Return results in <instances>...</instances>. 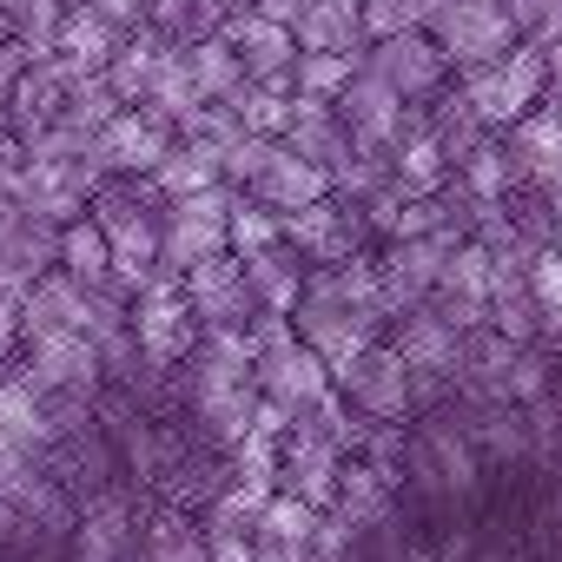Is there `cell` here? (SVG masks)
I'll return each instance as SVG.
<instances>
[{"instance_id":"8","label":"cell","mask_w":562,"mask_h":562,"mask_svg":"<svg viewBox=\"0 0 562 562\" xmlns=\"http://www.w3.org/2000/svg\"><path fill=\"white\" fill-rule=\"evenodd\" d=\"M364 67L384 80V87H397L404 93V106H430L443 87H450V60H443V47L430 41V27H411V34H391V41H371L364 47Z\"/></svg>"},{"instance_id":"20","label":"cell","mask_w":562,"mask_h":562,"mask_svg":"<svg viewBox=\"0 0 562 562\" xmlns=\"http://www.w3.org/2000/svg\"><path fill=\"white\" fill-rule=\"evenodd\" d=\"M285 146H292L299 159H312V166L338 172V166L351 159V126L338 120V106H331V100H305V93H299L292 126H285Z\"/></svg>"},{"instance_id":"43","label":"cell","mask_w":562,"mask_h":562,"mask_svg":"<svg viewBox=\"0 0 562 562\" xmlns=\"http://www.w3.org/2000/svg\"><path fill=\"white\" fill-rule=\"evenodd\" d=\"M542 113H549V120L562 126V80H549V93H542Z\"/></svg>"},{"instance_id":"2","label":"cell","mask_w":562,"mask_h":562,"mask_svg":"<svg viewBox=\"0 0 562 562\" xmlns=\"http://www.w3.org/2000/svg\"><path fill=\"white\" fill-rule=\"evenodd\" d=\"M199 312H192V299H186V271H172V265H159L146 285H139V299H133V338H139V351H146V364L153 371H179L186 358H192V345H199Z\"/></svg>"},{"instance_id":"46","label":"cell","mask_w":562,"mask_h":562,"mask_svg":"<svg viewBox=\"0 0 562 562\" xmlns=\"http://www.w3.org/2000/svg\"><path fill=\"white\" fill-rule=\"evenodd\" d=\"M443 8H457V0H430V21H437V14H443Z\"/></svg>"},{"instance_id":"25","label":"cell","mask_w":562,"mask_h":562,"mask_svg":"<svg viewBox=\"0 0 562 562\" xmlns=\"http://www.w3.org/2000/svg\"><path fill=\"white\" fill-rule=\"evenodd\" d=\"M166 34L159 27H139V34H126L120 41V54L106 60V87L120 93V106H139L146 100V87H153V74H159V60H166Z\"/></svg>"},{"instance_id":"27","label":"cell","mask_w":562,"mask_h":562,"mask_svg":"<svg viewBox=\"0 0 562 562\" xmlns=\"http://www.w3.org/2000/svg\"><path fill=\"white\" fill-rule=\"evenodd\" d=\"M0 430H8L14 443H27L34 457L54 450V417H47V397L27 384V378H0Z\"/></svg>"},{"instance_id":"15","label":"cell","mask_w":562,"mask_h":562,"mask_svg":"<svg viewBox=\"0 0 562 562\" xmlns=\"http://www.w3.org/2000/svg\"><path fill=\"white\" fill-rule=\"evenodd\" d=\"M218 34H225L232 54L245 60V80H285V87H292V67H299V34H292V27H278V21H265V14H251V8H232Z\"/></svg>"},{"instance_id":"36","label":"cell","mask_w":562,"mask_h":562,"mask_svg":"<svg viewBox=\"0 0 562 562\" xmlns=\"http://www.w3.org/2000/svg\"><path fill=\"white\" fill-rule=\"evenodd\" d=\"M358 8H364V34H371V41L430 27V0H358Z\"/></svg>"},{"instance_id":"42","label":"cell","mask_w":562,"mask_h":562,"mask_svg":"<svg viewBox=\"0 0 562 562\" xmlns=\"http://www.w3.org/2000/svg\"><path fill=\"white\" fill-rule=\"evenodd\" d=\"M258 562H318V555H312V542H265L258 536Z\"/></svg>"},{"instance_id":"3","label":"cell","mask_w":562,"mask_h":562,"mask_svg":"<svg viewBox=\"0 0 562 562\" xmlns=\"http://www.w3.org/2000/svg\"><path fill=\"white\" fill-rule=\"evenodd\" d=\"M232 205H238V186H205V192H192V199H166L159 265L192 271V265L232 251Z\"/></svg>"},{"instance_id":"10","label":"cell","mask_w":562,"mask_h":562,"mask_svg":"<svg viewBox=\"0 0 562 562\" xmlns=\"http://www.w3.org/2000/svg\"><path fill=\"white\" fill-rule=\"evenodd\" d=\"M345 463H351V457H345L325 430L292 424L285 443H278V490L305 496L312 509H331V503H338V483H345Z\"/></svg>"},{"instance_id":"12","label":"cell","mask_w":562,"mask_h":562,"mask_svg":"<svg viewBox=\"0 0 562 562\" xmlns=\"http://www.w3.org/2000/svg\"><path fill=\"white\" fill-rule=\"evenodd\" d=\"M258 391H265L271 404H285L292 424H299L312 404H325V397L338 391V378H331V364H325L305 338H285V345H271V351L258 358Z\"/></svg>"},{"instance_id":"4","label":"cell","mask_w":562,"mask_h":562,"mask_svg":"<svg viewBox=\"0 0 562 562\" xmlns=\"http://www.w3.org/2000/svg\"><path fill=\"white\" fill-rule=\"evenodd\" d=\"M463 238H470V232L443 225V232H430V238H391V245L378 251V278H384V312H391V325H397L404 312H424V305H430L437 278H443V265H450V251H457Z\"/></svg>"},{"instance_id":"5","label":"cell","mask_w":562,"mask_h":562,"mask_svg":"<svg viewBox=\"0 0 562 562\" xmlns=\"http://www.w3.org/2000/svg\"><path fill=\"white\" fill-rule=\"evenodd\" d=\"M14 378H27L41 397H93L100 404V391H106V364H100V351H93L87 331H47V338H34L21 351Z\"/></svg>"},{"instance_id":"24","label":"cell","mask_w":562,"mask_h":562,"mask_svg":"<svg viewBox=\"0 0 562 562\" xmlns=\"http://www.w3.org/2000/svg\"><path fill=\"white\" fill-rule=\"evenodd\" d=\"M120 27L93 8V0H74L67 8V21H60V60H74L80 74H106V60L120 54Z\"/></svg>"},{"instance_id":"19","label":"cell","mask_w":562,"mask_h":562,"mask_svg":"<svg viewBox=\"0 0 562 562\" xmlns=\"http://www.w3.org/2000/svg\"><path fill=\"white\" fill-rule=\"evenodd\" d=\"M245 278H251V292H258V312H299V299H305V278H312V265L299 258V245H265V251H245Z\"/></svg>"},{"instance_id":"11","label":"cell","mask_w":562,"mask_h":562,"mask_svg":"<svg viewBox=\"0 0 562 562\" xmlns=\"http://www.w3.org/2000/svg\"><path fill=\"white\" fill-rule=\"evenodd\" d=\"M172 139H179V133H172L166 120H153L146 106H126V113H113V120L100 126L93 159H100L106 179H153L159 159L172 153Z\"/></svg>"},{"instance_id":"39","label":"cell","mask_w":562,"mask_h":562,"mask_svg":"<svg viewBox=\"0 0 562 562\" xmlns=\"http://www.w3.org/2000/svg\"><path fill=\"white\" fill-rule=\"evenodd\" d=\"M34 470H41V457H34L27 443H14L8 430H0V496H8V490H21Z\"/></svg>"},{"instance_id":"18","label":"cell","mask_w":562,"mask_h":562,"mask_svg":"<svg viewBox=\"0 0 562 562\" xmlns=\"http://www.w3.org/2000/svg\"><path fill=\"white\" fill-rule=\"evenodd\" d=\"M391 345L404 351L411 378H443V384H457V371H463V331H457L450 318H437L430 305H424V312H404Z\"/></svg>"},{"instance_id":"1","label":"cell","mask_w":562,"mask_h":562,"mask_svg":"<svg viewBox=\"0 0 562 562\" xmlns=\"http://www.w3.org/2000/svg\"><path fill=\"white\" fill-rule=\"evenodd\" d=\"M457 87L470 93V106H476V120H483L490 133H509L516 120H529V113L542 106V93H549V60H542V47L516 41L503 60L470 67Z\"/></svg>"},{"instance_id":"47","label":"cell","mask_w":562,"mask_h":562,"mask_svg":"<svg viewBox=\"0 0 562 562\" xmlns=\"http://www.w3.org/2000/svg\"><path fill=\"white\" fill-rule=\"evenodd\" d=\"M555 522H562V490H555Z\"/></svg>"},{"instance_id":"44","label":"cell","mask_w":562,"mask_h":562,"mask_svg":"<svg viewBox=\"0 0 562 562\" xmlns=\"http://www.w3.org/2000/svg\"><path fill=\"white\" fill-rule=\"evenodd\" d=\"M542 60H549V80H562V41H555V47H549Z\"/></svg>"},{"instance_id":"14","label":"cell","mask_w":562,"mask_h":562,"mask_svg":"<svg viewBox=\"0 0 562 562\" xmlns=\"http://www.w3.org/2000/svg\"><path fill=\"white\" fill-rule=\"evenodd\" d=\"M186 299H192L199 325H251L258 318V292H251L238 251H218V258L192 265L186 271Z\"/></svg>"},{"instance_id":"23","label":"cell","mask_w":562,"mask_h":562,"mask_svg":"<svg viewBox=\"0 0 562 562\" xmlns=\"http://www.w3.org/2000/svg\"><path fill=\"white\" fill-rule=\"evenodd\" d=\"M503 146H509V159H516L522 186H536V192L562 186V126H555L542 106H536L529 120H516V126L503 133Z\"/></svg>"},{"instance_id":"38","label":"cell","mask_w":562,"mask_h":562,"mask_svg":"<svg viewBox=\"0 0 562 562\" xmlns=\"http://www.w3.org/2000/svg\"><path fill=\"white\" fill-rule=\"evenodd\" d=\"M205 562H258V536L251 529L205 522Z\"/></svg>"},{"instance_id":"41","label":"cell","mask_w":562,"mask_h":562,"mask_svg":"<svg viewBox=\"0 0 562 562\" xmlns=\"http://www.w3.org/2000/svg\"><path fill=\"white\" fill-rule=\"evenodd\" d=\"M251 14H265V21H278V27H299V14L312 8V0H245Z\"/></svg>"},{"instance_id":"35","label":"cell","mask_w":562,"mask_h":562,"mask_svg":"<svg viewBox=\"0 0 562 562\" xmlns=\"http://www.w3.org/2000/svg\"><path fill=\"white\" fill-rule=\"evenodd\" d=\"M278 238H285V218H278L271 205H258V199L238 192V205H232V251L245 258V251H265V245H278Z\"/></svg>"},{"instance_id":"16","label":"cell","mask_w":562,"mask_h":562,"mask_svg":"<svg viewBox=\"0 0 562 562\" xmlns=\"http://www.w3.org/2000/svg\"><path fill=\"white\" fill-rule=\"evenodd\" d=\"M245 199H258V205H271L278 218H285V212H305V205L331 199V172H325V166H312V159H299L285 139H278V146H271V159L258 166V179L245 186Z\"/></svg>"},{"instance_id":"9","label":"cell","mask_w":562,"mask_h":562,"mask_svg":"<svg viewBox=\"0 0 562 562\" xmlns=\"http://www.w3.org/2000/svg\"><path fill=\"white\" fill-rule=\"evenodd\" d=\"M364 232H371L364 205H351L338 192L318 199V205H305V212H285V245H299L305 265H345V258H358Z\"/></svg>"},{"instance_id":"30","label":"cell","mask_w":562,"mask_h":562,"mask_svg":"<svg viewBox=\"0 0 562 562\" xmlns=\"http://www.w3.org/2000/svg\"><path fill=\"white\" fill-rule=\"evenodd\" d=\"M186 67H192V80H199V100H205V106H225V100H238V87H245V60L232 54L225 34L192 41V47H186Z\"/></svg>"},{"instance_id":"48","label":"cell","mask_w":562,"mask_h":562,"mask_svg":"<svg viewBox=\"0 0 562 562\" xmlns=\"http://www.w3.org/2000/svg\"><path fill=\"white\" fill-rule=\"evenodd\" d=\"M555 371H562V345H555Z\"/></svg>"},{"instance_id":"28","label":"cell","mask_w":562,"mask_h":562,"mask_svg":"<svg viewBox=\"0 0 562 562\" xmlns=\"http://www.w3.org/2000/svg\"><path fill=\"white\" fill-rule=\"evenodd\" d=\"M153 186H159V199H192V192H205V186H225L218 146H205V139H172V153L159 159Z\"/></svg>"},{"instance_id":"22","label":"cell","mask_w":562,"mask_h":562,"mask_svg":"<svg viewBox=\"0 0 562 562\" xmlns=\"http://www.w3.org/2000/svg\"><path fill=\"white\" fill-rule=\"evenodd\" d=\"M80 305H87V285L74 271H47L41 285L21 299V338L34 345V338H47V331H80Z\"/></svg>"},{"instance_id":"26","label":"cell","mask_w":562,"mask_h":562,"mask_svg":"<svg viewBox=\"0 0 562 562\" xmlns=\"http://www.w3.org/2000/svg\"><path fill=\"white\" fill-rule=\"evenodd\" d=\"M424 120H430V133H437V146H443V159H450V172L490 139V126L476 120V106H470V93L463 87H443L430 106H424Z\"/></svg>"},{"instance_id":"21","label":"cell","mask_w":562,"mask_h":562,"mask_svg":"<svg viewBox=\"0 0 562 562\" xmlns=\"http://www.w3.org/2000/svg\"><path fill=\"white\" fill-rule=\"evenodd\" d=\"M292 34H299V54H358L364 60V47H371L358 0H312Z\"/></svg>"},{"instance_id":"37","label":"cell","mask_w":562,"mask_h":562,"mask_svg":"<svg viewBox=\"0 0 562 562\" xmlns=\"http://www.w3.org/2000/svg\"><path fill=\"white\" fill-rule=\"evenodd\" d=\"M509 8V21H516V34L529 41V47H555L562 41V0H503Z\"/></svg>"},{"instance_id":"7","label":"cell","mask_w":562,"mask_h":562,"mask_svg":"<svg viewBox=\"0 0 562 562\" xmlns=\"http://www.w3.org/2000/svg\"><path fill=\"white\" fill-rule=\"evenodd\" d=\"M430 41L443 47V60H450L457 74H470V67H483V60H503L522 34H516V21H509L503 0H457V8H443V14L430 21Z\"/></svg>"},{"instance_id":"29","label":"cell","mask_w":562,"mask_h":562,"mask_svg":"<svg viewBox=\"0 0 562 562\" xmlns=\"http://www.w3.org/2000/svg\"><path fill=\"white\" fill-rule=\"evenodd\" d=\"M225 106L238 113V126H245V133H258V139H285L299 93H292L285 80H245V87H238V100H225Z\"/></svg>"},{"instance_id":"33","label":"cell","mask_w":562,"mask_h":562,"mask_svg":"<svg viewBox=\"0 0 562 562\" xmlns=\"http://www.w3.org/2000/svg\"><path fill=\"white\" fill-rule=\"evenodd\" d=\"M358 67H364L358 54H299V67H292V93H305V100H331V106H338V93L351 87Z\"/></svg>"},{"instance_id":"34","label":"cell","mask_w":562,"mask_h":562,"mask_svg":"<svg viewBox=\"0 0 562 562\" xmlns=\"http://www.w3.org/2000/svg\"><path fill=\"white\" fill-rule=\"evenodd\" d=\"M318 516H325V509H312L305 496L271 490V503H265V516H258V536H265V542H312V536H318Z\"/></svg>"},{"instance_id":"45","label":"cell","mask_w":562,"mask_h":562,"mask_svg":"<svg viewBox=\"0 0 562 562\" xmlns=\"http://www.w3.org/2000/svg\"><path fill=\"white\" fill-rule=\"evenodd\" d=\"M397 562H450V555H437V549H411V555H397Z\"/></svg>"},{"instance_id":"6","label":"cell","mask_w":562,"mask_h":562,"mask_svg":"<svg viewBox=\"0 0 562 562\" xmlns=\"http://www.w3.org/2000/svg\"><path fill=\"white\" fill-rule=\"evenodd\" d=\"M338 391H345L351 411H364L371 424H411V417H417V378H411L404 351L384 345V338H378L364 358H351V364L338 371Z\"/></svg>"},{"instance_id":"40","label":"cell","mask_w":562,"mask_h":562,"mask_svg":"<svg viewBox=\"0 0 562 562\" xmlns=\"http://www.w3.org/2000/svg\"><path fill=\"white\" fill-rule=\"evenodd\" d=\"M21 166H27V139H21V133H14L8 120H0V186H8V179H14Z\"/></svg>"},{"instance_id":"32","label":"cell","mask_w":562,"mask_h":562,"mask_svg":"<svg viewBox=\"0 0 562 562\" xmlns=\"http://www.w3.org/2000/svg\"><path fill=\"white\" fill-rule=\"evenodd\" d=\"M139 562H205V529H192L186 509H159L139 536Z\"/></svg>"},{"instance_id":"31","label":"cell","mask_w":562,"mask_h":562,"mask_svg":"<svg viewBox=\"0 0 562 562\" xmlns=\"http://www.w3.org/2000/svg\"><path fill=\"white\" fill-rule=\"evenodd\" d=\"M60 271H74L80 285H106V278H113V245H106V232H100L93 212L74 218V225H60Z\"/></svg>"},{"instance_id":"17","label":"cell","mask_w":562,"mask_h":562,"mask_svg":"<svg viewBox=\"0 0 562 562\" xmlns=\"http://www.w3.org/2000/svg\"><path fill=\"white\" fill-rule=\"evenodd\" d=\"M74 562H139V516L120 490L93 496L74 522Z\"/></svg>"},{"instance_id":"13","label":"cell","mask_w":562,"mask_h":562,"mask_svg":"<svg viewBox=\"0 0 562 562\" xmlns=\"http://www.w3.org/2000/svg\"><path fill=\"white\" fill-rule=\"evenodd\" d=\"M411 113H417V106H404V93L384 87L371 67H358L351 87L338 93V120L351 126V146H378V153H391L397 133L411 126Z\"/></svg>"}]
</instances>
